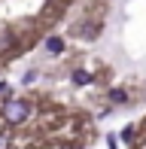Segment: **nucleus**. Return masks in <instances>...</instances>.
<instances>
[{
    "mask_svg": "<svg viewBox=\"0 0 146 149\" xmlns=\"http://www.w3.org/2000/svg\"><path fill=\"white\" fill-rule=\"evenodd\" d=\"M31 113H34V107H31V100H24V97H9L3 107H0V119H3L6 125H12V128L24 125V122L31 119Z\"/></svg>",
    "mask_w": 146,
    "mask_h": 149,
    "instance_id": "f257e3e1",
    "label": "nucleus"
},
{
    "mask_svg": "<svg viewBox=\"0 0 146 149\" xmlns=\"http://www.w3.org/2000/svg\"><path fill=\"white\" fill-rule=\"evenodd\" d=\"M43 46H46V52H49V55H64V49H67L61 37H46Z\"/></svg>",
    "mask_w": 146,
    "mask_h": 149,
    "instance_id": "f03ea898",
    "label": "nucleus"
},
{
    "mask_svg": "<svg viewBox=\"0 0 146 149\" xmlns=\"http://www.w3.org/2000/svg\"><path fill=\"white\" fill-rule=\"evenodd\" d=\"M97 33H101V31H97V24H91V22H82L76 28V37H82V40H95Z\"/></svg>",
    "mask_w": 146,
    "mask_h": 149,
    "instance_id": "7ed1b4c3",
    "label": "nucleus"
},
{
    "mask_svg": "<svg viewBox=\"0 0 146 149\" xmlns=\"http://www.w3.org/2000/svg\"><path fill=\"white\" fill-rule=\"evenodd\" d=\"M70 79H73L76 85H88V82H91V73H88V70H82V67H76V70L70 73Z\"/></svg>",
    "mask_w": 146,
    "mask_h": 149,
    "instance_id": "20e7f679",
    "label": "nucleus"
},
{
    "mask_svg": "<svg viewBox=\"0 0 146 149\" xmlns=\"http://www.w3.org/2000/svg\"><path fill=\"white\" fill-rule=\"evenodd\" d=\"M110 100H113V104H125V100H128V91H125V88H113Z\"/></svg>",
    "mask_w": 146,
    "mask_h": 149,
    "instance_id": "39448f33",
    "label": "nucleus"
},
{
    "mask_svg": "<svg viewBox=\"0 0 146 149\" xmlns=\"http://www.w3.org/2000/svg\"><path fill=\"white\" fill-rule=\"evenodd\" d=\"M12 146V140H9V131L6 128H0V149H9Z\"/></svg>",
    "mask_w": 146,
    "mask_h": 149,
    "instance_id": "423d86ee",
    "label": "nucleus"
},
{
    "mask_svg": "<svg viewBox=\"0 0 146 149\" xmlns=\"http://www.w3.org/2000/svg\"><path fill=\"white\" fill-rule=\"evenodd\" d=\"M122 140H125V143H131V140H134V128H125V131H122Z\"/></svg>",
    "mask_w": 146,
    "mask_h": 149,
    "instance_id": "0eeeda50",
    "label": "nucleus"
},
{
    "mask_svg": "<svg viewBox=\"0 0 146 149\" xmlns=\"http://www.w3.org/2000/svg\"><path fill=\"white\" fill-rule=\"evenodd\" d=\"M0 94H9V85L6 82H0Z\"/></svg>",
    "mask_w": 146,
    "mask_h": 149,
    "instance_id": "6e6552de",
    "label": "nucleus"
},
{
    "mask_svg": "<svg viewBox=\"0 0 146 149\" xmlns=\"http://www.w3.org/2000/svg\"><path fill=\"white\" fill-rule=\"evenodd\" d=\"M107 143H110V149H119V146H116V137H110V140H107Z\"/></svg>",
    "mask_w": 146,
    "mask_h": 149,
    "instance_id": "1a4fd4ad",
    "label": "nucleus"
}]
</instances>
